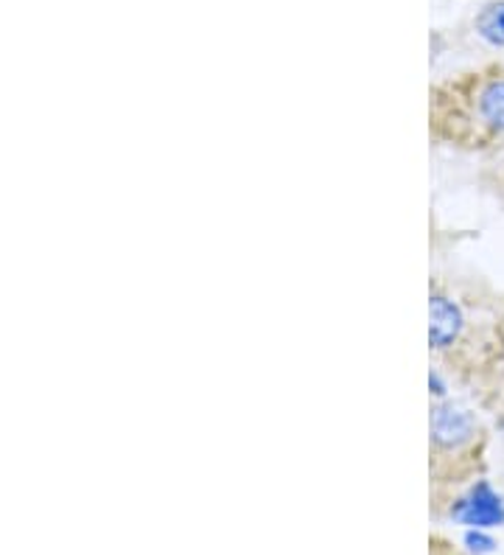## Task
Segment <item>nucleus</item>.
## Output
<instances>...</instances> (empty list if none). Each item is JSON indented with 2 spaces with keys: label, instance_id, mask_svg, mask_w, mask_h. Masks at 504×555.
Returning <instances> with one entry per match:
<instances>
[{
  "label": "nucleus",
  "instance_id": "obj_1",
  "mask_svg": "<svg viewBox=\"0 0 504 555\" xmlns=\"http://www.w3.org/2000/svg\"><path fill=\"white\" fill-rule=\"evenodd\" d=\"M451 516L463 525H474V528H493L504 521V502L488 482H479L468 496H463L451 508Z\"/></svg>",
  "mask_w": 504,
  "mask_h": 555
},
{
  "label": "nucleus",
  "instance_id": "obj_2",
  "mask_svg": "<svg viewBox=\"0 0 504 555\" xmlns=\"http://www.w3.org/2000/svg\"><path fill=\"white\" fill-rule=\"evenodd\" d=\"M474 418L454 404H440L431 413V438L437 447L457 449L474 438Z\"/></svg>",
  "mask_w": 504,
  "mask_h": 555
},
{
  "label": "nucleus",
  "instance_id": "obj_3",
  "mask_svg": "<svg viewBox=\"0 0 504 555\" xmlns=\"http://www.w3.org/2000/svg\"><path fill=\"white\" fill-rule=\"evenodd\" d=\"M429 318V337L435 348H449L460 337V332H463V314H460V309L451 300L440 298V295L431 298Z\"/></svg>",
  "mask_w": 504,
  "mask_h": 555
},
{
  "label": "nucleus",
  "instance_id": "obj_4",
  "mask_svg": "<svg viewBox=\"0 0 504 555\" xmlns=\"http://www.w3.org/2000/svg\"><path fill=\"white\" fill-rule=\"evenodd\" d=\"M477 113L484 127L493 132H504V76L484 81L477 95Z\"/></svg>",
  "mask_w": 504,
  "mask_h": 555
},
{
  "label": "nucleus",
  "instance_id": "obj_5",
  "mask_svg": "<svg viewBox=\"0 0 504 555\" xmlns=\"http://www.w3.org/2000/svg\"><path fill=\"white\" fill-rule=\"evenodd\" d=\"M474 28H477V35L482 37L488 46L504 48V0L488 3V7L477 14Z\"/></svg>",
  "mask_w": 504,
  "mask_h": 555
},
{
  "label": "nucleus",
  "instance_id": "obj_6",
  "mask_svg": "<svg viewBox=\"0 0 504 555\" xmlns=\"http://www.w3.org/2000/svg\"><path fill=\"white\" fill-rule=\"evenodd\" d=\"M465 542L470 544V550H479V553H488V550L493 547V542L484 533H468V539H465Z\"/></svg>",
  "mask_w": 504,
  "mask_h": 555
}]
</instances>
